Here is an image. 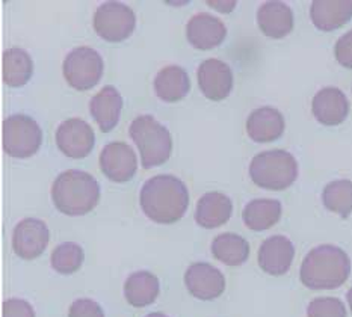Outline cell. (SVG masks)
Listing matches in <instances>:
<instances>
[{"instance_id":"cell-9","label":"cell","mask_w":352,"mask_h":317,"mask_svg":"<svg viewBox=\"0 0 352 317\" xmlns=\"http://www.w3.org/2000/svg\"><path fill=\"white\" fill-rule=\"evenodd\" d=\"M55 141L58 149L70 159H83L93 151L96 145L94 130L80 118L65 120L56 130Z\"/></svg>"},{"instance_id":"cell-17","label":"cell","mask_w":352,"mask_h":317,"mask_svg":"<svg viewBox=\"0 0 352 317\" xmlns=\"http://www.w3.org/2000/svg\"><path fill=\"white\" fill-rule=\"evenodd\" d=\"M233 204L226 193L208 192L198 199L195 207V221L206 230H213L232 218Z\"/></svg>"},{"instance_id":"cell-3","label":"cell","mask_w":352,"mask_h":317,"mask_svg":"<svg viewBox=\"0 0 352 317\" xmlns=\"http://www.w3.org/2000/svg\"><path fill=\"white\" fill-rule=\"evenodd\" d=\"M52 201L60 213L83 216L94 210L100 201V186L91 174L79 169H68L53 182Z\"/></svg>"},{"instance_id":"cell-5","label":"cell","mask_w":352,"mask_h":317,"mask_svg":"<svg viewBox=\"0 0 352 317\" xmlns=\"http://www.w3.org/2000/svg\"><path fill=\"white\" fill-rule=\"evenodd\" d=\"M250 177L258 188L285 190L292 186L298 177L295 157L285 150L258 153L250 164Z\"/></svg>"},{"instance_id":"cell-24","label":"cell","mask_w":352,"mask_h":317,"mask_svg":"<svg viewBox=\"0 0 352 317\" xmlns=\"http://www.w3.org/2000/svg\"><path fill=\"white\" fill-rule=\"evenodd\" d=\"M34 74V63L29 53L19 47H11L3 52L2 76L10 88H20L30 80Z\"/></svg>"},{"instance_id":"cell-7","label":"cell","mask_w":352,"mask_h":317,"mask_svg":"<svg viewBox=\"0 0 352 317\" xmlns=\"http://www.w3.org/2000/svg\"><path fill=\"white\" fill-rule=\"evenodd\" d=\"M104 63L97 50L82 45L73 49L64 59L63 74L67 83L78 91H88L100 82Z\"/></svg>"},{"instance_id":"cell-21","label":"cell","mask_w":352,"mask_h":317,"mask_svg":"<svg viewBox=\"0 0 352 317\" xmlns=\"http://www.w3.org/2000/svg\"><path fill=\"white\" fill-rule=\"evenodd\" d=\"M310 17L313 25L325 32L339 29L352 19V0H315Z\"/></svg>"},{"instance_id":"cell-4","label":"cell","mask_w":352,"mask_h":317,"mask_svg":"<svg viewBox=\"0 0 352 317\" xmlns=\"http://www.w3.org/2000/svg\"><path fill=\"white\" fill-rule=\"evenodd\" d=\"M129 135L140 150L141 162L145 169L164 165L170 159L173 151L170 130L160 124L151 115L136 117L130 124Z\"/></svg>"},{"instance_id":"cell-10","label":"cell","mask_w":352,"mask_h":317,"mask_svg":"<svg viewBox=\"0 0 352 317\" xmlns=\"http://www.w3.org/2000/svg\"><path fill=\"white\" fill-rule=\"evenodd\" d=\"M50 231L45 222L36 218L20 221L12 231V250L23 260H34L47 248Z\"/></svg>"},{"instance_id":"cell-23","label":"cell","mask_w":352,"mask_h":317,"mask_svg":"<svg viewBox=\"0 0 352 317\" xmlns=\"http://www.w3.org/2000/svg\"><path fill=\"white\" fill-rule=\"evenodd\" d=\"M160 284L157 276L148 270H138L124 283V296L127 303L135 308L151 305L159 296Z\"/></svg>"},{"instance_id":"cell-27","label":"cell","mask_w":352,"mask_h":317,"mask_svg":"<svg viewBox=\"0 0 352 317\" xmlns=\"http://www.w3.org/2000/svg\"><path fill=\"white\" fill-rule=\"evenodd\" d=\"M322 203L330 212L348 218L352 213V182L336 180L327 184L322 192Z\"/></svg>"},{"instance_id":"cell-15","label":"cell","mask_w":352,"mask_h":317,"mask_svg":"<svg viewBox=\"0 0 352 317\" xmlns=\"http://www.w3.org/2000/svg\"><path fill=\"white\" fill-rule=\"evenodd\" d=\"M294 257L295 246L285 236L267 237L258 248V266L274 276L285 275L292 266Z\"/></svg>"},{"instance_id":"cell-19","label":"cell","mask_w":352,"mask_h":317,"mask_svg":"<svg viewBox=\"0 0 352 317\" xmlns=\"http://www.w3.org/2000/svg\"><path fill=\"white\" fill-rule=\"evenodd\" d=\"M257 23L266 36L280 40L292 32L294 12L283 2H266L258 8Z\"/></svg>"},{"instance_id":"cell-25","label":"cell","mask_w":352,"mask_h":317,"mask_svg":"<svg viewBox=\"0 0 352 317\" xmlns=\"http://www.w3.org/2000/svg\"><path fill=\"white\" fill-rule=\"evenodd\" d=\"M281 218V204L277 199H252L245 206L242 219L250 230L265 231L272 228Z\"/></svg>"},{"instance_id":"cell-11","label":"cell","mask_w":352,"mask_h":317,"mask_svg":"<svg viewBox=\"0 0 352 317\" xmlns=\"http://www.w3.org/2000/svg\"><path fill=\"white\" fill-rule=\"evenodd\" d=\"M98 164L102 173L116 183L130 182L138 169V159L133 149L121 141L106 145L98 157Z\"/></svg>"},{"instance_id":"cell-30","label":"cell","mask_w":352,"mask_h":317,"mask_svg":"<svg viewBox=\"0 0 352 317\" xmlns=\"http://www.w3.org/2000/svg\"><path fill=\"white\" fill-rule=\"evenodd\" d=\"M68 317H104L103 308L89 298L76 299L70 305Z\"/></svg>"},{"instance_id":"cell-8","label":"cell","mask_w":352,"mask_h":317,"mask_svg":"<svg viewBox=\"0 0 352 317\" xmlns=\"http://www.w3.org/2000/svg\"><path fill=\"white\" fill-rule=\"evenodd\" d=\"M94 30L102 40L121 43L133 34L136 15L130 6L120 2H104L97 8L93 19Z\"/></svg>"},{"instance_id":"cell-13","label":"cell","mask_w":352,"mask_h":317,"mask_svg":"<svg viewBox=\"0 0 352 317\" xmlns=\"http://www.w3.org/2000/svg\"><path fill=\"white\" fill-rule=\"evenodd\" d=\"M197 77L203 96L212 102H221L227 98L233 89L232 68L221 59H206L198 67Z\"/></svg>"},{"instance_id":"cell-28","label":"cell","mask_w":352,"mask_h":317,"mask_svg":"<svg viewBox=\"0 0 352 317\" xmlns=\"http://www.w3.org/2000/svg\"><path fill=\"white\" fill-rule=\"evenodd\" d=\"M83 260H85V252H83L82 246L74 242H64L58 245L52 252L50 263L52 267L56 270L58 274L70 275L78 272L82 267Z\"/></svg>"},{"instance_id":"cell-20","label":"cell","mask_w":352,"mask_h":317,"mask_svg":"<svg viewBox=\"0 0 352 317\" xmlns=\"http://www.w3.org/2000/svg\"><path fill=\"white\" fill-rule=\"evenodd\" d=\"M285 131V118L274 107H258L250 113L247 120V133L254 142H272Z\"/></svg>"},{"instance_id":"cell-2","label":"cell","mask_w":352,"mask_h":317,"mask_svg":"<svg viewBox=\"0 0 352 317\" xmlns=\"http://www.w3.org/2000/svg\"><path fill=\"white\" fill-rule=\"evenodd\" d=\"M351 263L346 252L333 245L313 248L301 265V283L311 290L338 289L348 280Z\"/></svg>"},{"instance_id":"cell-18","label":"cell","mask_w":352,"mask_h":317,"mask_svg":"<svg viewBox=\"0 0 352 317\" xmlns=\"http://www.w3.org/2000/svg\"><path fill=\"white\" fill-rule=\"evenodd\" d=\"M122 109V97L117 88L112 85L102 88L97 94L91 98L89 112L91 117L100 127L103 133L113 130L120 121V115Z\"/></svg>"},{"instance_id":"cell-32","label":"cell","mask_w":352,"mask_h":317,"mask_svg":"<svg viewBox=\"0 0 352 317\" xmlns=\"http://www.w3.org/2000/svg\"><path fill=\"white\" fill-rule=\"evenodd\" d=\"M334 55L340 65L352 68V30L340 36V40L336 43Z\"/></svg>"},{"instance_id":"cell-22","label":"cell","mask_w":352,"mask_h":317,"mask_svg":"<svg viewBox=\"0 0 352 317\" xmlns=\"http://www.w3.org/2000/svg\"><path fill=\"white\" fill-rule=\"evenodd\" d=\"M190 82L188 73L179 65L164 67L156 74L155 92L165 103H175L188 96Z\"/></svg>"},{"instance_id":"cell-31","label":"cell","mask_w":352,"mask_h":317,"mask_svg":"<svg viewBox=\"0 0 352 317\" xmlns=\"http://www.w3.org/2000/svg\"><path fill=\"white\" fill-rule=\"evenodd\" d=\"M2 317H35V311L28 300L11 298L3 303Z\"/></svg>"},{"instance_id":"cell-26","label":"cell","mask_w":352,"mask_h":317,"mask_svg":"<svg viewBox=\"0 0 352 317\" xmlns=\"http://www.w3.org/2000/svg\"><path fill=\"white\" fill-rule=\"evenodd\" d=\"M212 254L227 266H241L250 257V243L239 234L223 233L213 239Z\"/></svg>"},{"instance_id":"cell-16","label":"cell","mask_w":352,"mask_h":317,"mask_svg":"<svg viewBox=\"0 0 352 317\" xmlns=\"http://www.w3.org/2000/svg\"><path fill=\"white\" fill-rule=\"evenodd\" d=\"M311 111L320 124L338 126L346 120L349 103L339 88L328 87L320 89L313 98Z\"/></svg>"},{"instance_id":"cell-14","label":"cell","mask_w":352,"mask_h":317,"mask_svg":"<svg viewBox=\"0 0 352 317\" xmlns=\"http://www.w3.org/2000/svg\"><path fill=\"white\" fill-rule=\"evenodd\" d=\"M186 36L192 47L198 50H212L226 40L227 28L224 21L215 15L200 12L188 21Z\"/></svg>"},{"instance_id":"cell-1","label":"cell","mask_w":352,"mask_h":317,"mask_svg":"<svg viewBox=\"0 0 352 317\" xmlns=\"http://www.w3.org/2000/svg\"><path fill=\"white\" fill-rule=\"evenodd\" d=\"M144 215L156 223H174L189 207V190L179 177L159 174L144 183L140 193Z\"/></svg>"},{"instance_id":"cell-6","label":"cell","mask_w":352,"mask_h":317,"mask_svg":"<svg viewBox=\"0 0 352 317\" xmlns=\"http://www.w3.org/2000/svg\"><path fill=\"white\" fill-rule=\"evenodd\" d=\"M43 142V130L29 115L15 113L3 121L2 144L8 156L15 159H28L40 150Z\"/></svg>"},{"instance_id":"cell-12","label":"cell","mask_w":352,"mask_h":317,"mask_svg":"<svg viewBox=\"0 0 352 317\" xmlns=\"http://www.w3.org/2000/svg\"><path fill=\"white\" fill-rule=\"evenodd\" d=\"M188 292L197 299L213 300L226 290V276L210 263L198 261L190 265L185 272Z\"/></svg>"},{"instance_id":"cell-33","label":"cell","mask_w":352,"mask_h":317,"mask_svg":"<svg viewBox=\"0 0 352 317\" xmlns=\"http://www.w3.org/2000/svg\"><path fill=\"white\" fill-rule=\"evenodd\" d=\"M208 5L213 8V10L221 11V12H232L234 10L236 2L234 0H230V2H226V0H223V2H218V0H209Z\"/></svg>"},{"instance_id":"cell-29","label":"cell","mask_w":352,"mask_h":317,"mask_svg":"<svg viewBox=\"0 0 352 317\" xmlns=\"http://www.w3.org/2000/svg\"><path fill=\"white\" fill-rule=\"evenodd\" d=\"M307 317H346V308L338 298H316L309 304Z\"/></svg>"},{"instance_id":"cell-34","label":"cell","mask_w":352,"mask_h":317,"mask_svg":"<svg viewBox=\"0 0 352 317\" xmlns=\"http://www.w3.org/2000/svg\"><path fill=\"white\" fill-rule=\"evenodd\" d=\"M145 317H168L165 313H160V311H155V313H148Z\"/></svg>"},{"instance_id":"cell-35","label":"cell","mask_w":352,"mask_h":317,"mask_svg":"<svg viewBox=\"0 0 352 317\" xmlns=\"http://www.w3.org/2000/svg\"><path fill=\"white\" fill-rule=\"evenodd\" d=\"M348 304H349V308H351V311H352V289L348 292Z\"/></svg>"}]
</instances>
